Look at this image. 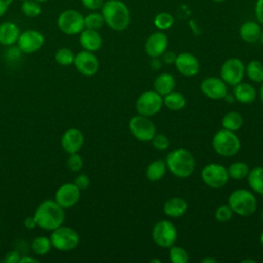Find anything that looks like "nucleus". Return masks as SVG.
I'll return each instance as SVG.
<instances>
[{
    "label": "nucleus",
    "mask_w": 263,
    "mask_h": 263,
    "mask_svg": "<svg viewBox=\"0 0 263 263\" xmlns=\"http://www.w3.org/2000/svg\"><path fill=\"white\" fill-rule=\"evenodd\" d=\"M33 216L37 227L46 231H52L63 225L65 221V209L54 199H46L38 204Z\"/></svg>",
    "instance_id": "f257e3e1"
},
{
    "label": "nucleus",
    "mask_w": 263,
    "mask_h": 263,
    "mask_svg": "<svg viewBox=\"0 0 263 263\" xmlns=\"http://www.w3.org/2000/svg\"><path fill=\"white\" fill-rule=\"evenodd\" d=\"M101 13L105 24L116 32H121L127 29L130 23V12L127 5L120 0L105 1Z\"/></svg>",
    "instance_id": "f03ea898"
},
{
    "label": "nucleus",
    "mask_w": 263,
    "mask_h": 263,
    "mask_svg": "<svg viewBox=\"0 0 263 263\" xmlns=\"http://www.w3.org/2000/svg\"><path fill=\"white\" fill-rule=\"evenodd\" d=\"M166 167L178 178L189 177L195 168V160L190 151L179 148L171 151L166 156Z\"/></svg>",
    "instance_id": "7ed1b4c3"
},
{
    "label": "nucleus",
    "mask_w": 263,
    "mask_h": 263,
    "mask_svg": "<svg viewBox=\"0 0 263 263\" xmlns=\"http://www.w3.org/2000/svg\"><path fill=\"white\" fill-rule=\"evenodd\" d=\"M228 205L235 214L248 217L255 213L257 209V200L251 191L247 189H237L229 195Z\"/></svg>",
    "instance_id": "20e7f679"
},
{
    "label": "nucleus",
    "mask_w": 263,
    "mask_h": 263,
    "mask_svg": "<svg viewBox=\"0 0 263 263\" xmlns=\"http://www.w3.org/2000/svg\"><path fill=\"white\" fill-rule=\"evenodd\" d=\"M214 150L221 156L229 157L235 155L240 149V141L234 132L228 129L218 130L212 140Z\"/></svg>",
    "instance_id": "39448f33"
},
{
    "label": "nucleus",
    "mask_w": 263,
    "mask_h": 263,
    "mask_svg": "<svg viewBox=\"0 0 263 263\" xmlns=\"http://www.w3.org/2000/svg\"><path fill=\"white\" fill-rule=\"evenodd\" d=\"M50 241L52 248L62 252L74 250L79 243V234L77 231L69 226H59L50 231Z\"/></svg>",
    "instance_id": "423d86ee"
},
{
    "label": "nucleus",
    "mask_w": 263,
    "mask_h": 263,
    "mask_svg": "<svg viewBox=\"0 0 263 263\" xmlns=\"http://www.w3.org/2000/svg\"><path fill=\"white\" fill-rule=\"evenodd\" d=\"M57 25L66 35H78L84 29V16L78 10L66 9L59 14Z\"/></svg>",
    "instance_id": "0eeeda50"
},
{
    "label": "nucleus",
    "mask_w": 263,
    "mask_h": 263,
    "mask_svg": "<svg viewBox=\"0 0 263 263\" xmlns=\"http://www.w3.org/2000/svg\"><path fill=\"white\" fill-rule=\"evenodd\" d=\"M163 104V99L155 90H148L140 95L136 102V109L139 114L150 117L157 114Z\"/></svg>",
    "instance_id": "6e6552de"
},
{
    "label": "nucleus",
    "mask_w": 263,
    "mask_h": 263,
    "mask_svg": "<svg viewBox=\"0 0 263 263\" xmlns=\"http://www.w3.org/2000/svg\"><path fill=\"white\" fill-rule=\"evenodd\" d=\"M129 130L133 136L142 142L151 141L156 134V127L149 117L144 115L133 116L128 123Z\"/></svg>",
    "instance_id": "1a4fd4ad"
},
{
    "label": "nucleus",
    "mask_w": 263,
    "mask_h": 263,
    "mask_svg": "<svg viewBox=\"0 0 263 263\" xmlns=\"http://www.w3.org/2000/svg\"><path fill=\"white\" fill-rule=\"evenodd\" d=\"M177 229L175 225L167 220L158 221L152 230V238L154 242L161 248H171L177 239Z\"/></svg>",
    "instance_id": "9d476101"
},
{
    "label": "nucleus",
    "mask_w": 263,
    "mask_h": 263,
    "mask_svg": "<svg viewBox=\"0 0 263 263\" xmlns=\"http://www.w3.org/2000/svg\"><path fill=\"white\" fill-rule=\"evenodd\" d=\"M201 179L209 187L219 189L226 185L229 175L225 166L218 163H210L203 167Z\"/></svg>",
    "instance_id": "9b49d317"
},
{
    "label": "nucleus",
    "mask_w": 263,
    "mask_h": 263,
    "mask_svg": "<svg viewBox=\"0 0 263 263\" xmlns=\"http://www.w3.org/2000/svg\"><path fill=\"white\" fill-rule=\"evenodd\" d=\"M245 64L237 58H230L226 60L221 66V77L225 83L236 85L242 81L245 75Z\"/></svg>",
    "instance_id": "f8f14e48"
},
{
    "label": "nucleus",
    "mask_w": 263,
    "mask_h": 263,
    "mask_svg": "<svg viewBox=\"0 0 263 263\" xmlns=\"http://www.w3.org/2000/svg\"><path fill=\"white\" fill-rule=\"evenodd\" d=\"M16 44L21 52L31 54L38 51L43 46L44 36L37 30L29 29L21 32Z\"/></svg>",
    "instance_id": "ddd939ff"
},
{
    "label": "nucleus",
    "mask_w": 263,
    "mask_h": 263,
    "mask_svg": "<svg viewBox=\"0 0 263 263\" xmlns=\"http://www.w3.org/2000/svg\"><path fill=\"white\" fill-rule=\"evenodd\" d=\"M76 70L83 76H93L99 71L100 63L93 52L88 50H81L75 54L73 62Z\"/></svg>",
    "instance_id": "4468645a"
},
{
    "label": "nucleus",
    "mask_w": 263,
    "mask_h": 263,
    "mask_svg": "<svg viewBox=\"0 0 263 263\" xmlns=\"http://www.w3.org/2000/svg\"><path fill=\"white\" fill-rule=\"evenodd\" d=\"M80 192L81 191L74 183H65L57 189L54 193V200L63 209H71L79 201Z\"/></svg>",
    "instance_id": "2eb2a0df"
},
{
    "label": "nucleus",
    "mask_w": 263,
    "mask_h": 263,
    "mask_svg": "<svg viewBox=\"0 0 263 263\" xmlns=\"http://www.w3.org/2000/svg\"><path fill=\"white\" fill-rule=\"evenodd\" d=\"M168 38L162 31H156L149 35L145 42V51L150 58H159L167 49Z\"/></svg>",
    "instance_id": "dca6fc26"
},
{
    "label": "nucleus",
    "mask_w": 263,
    "mask_h": 263,
    "mask_svg": "<svg viewBox=\"0 0 263 263\" xmlns=\"http://www.w3.org/2000/svg\"><path fill=\"white\" fill-rule=\"evenodd\" d=\"M174 64L179 73L186 77L195 76L200 67L197 58L190 52H181L178 54Z\"/></svg>",
    "instance_id": "f3484780"
},
{
    "label": "nucleus",
    "mask_w": 263,
    "mask_h": 263,
    "mask_svg": "<svg viewBox=\"0 0 263 263\" xmlns=\"http://www.w3.org/2000/svg\"><path fill=\"white\" fill-rule=\"evenodd\" d=\"M84 143V136L78 128L71 127L64 132L61 138V146L68 154L78 152Z\"/></svg>",
    "instance_id": "a211bd4d"
},
{
    "label": "nucleus",
    "mask_w": 263,
    "mask_h": 263,
    "mask_svg": "<svg viewBox=\"0 0 263 263\" xmlns=\"http://www.w3.org/2000/svg\"><path fill=\"white\" fill-rule=\"evenodd\" d=\"M200 89L202 93L212 100H221L227 93V86L223 79L218 77H208L201 84Z\"/></svg>",
    "instance_id": "6ab92c4d"
},
{
    "label": "nucleus",
    "mask_w": 263,
    "mask_h": 263,
    "mask_svg": "<svg viewBox=\"0 0 263 263\" xmlns=\"http://www.w3.org/2000/svg\"><path fill=\"white\" fill-rule=\"evenodd\" d=\"M79 43L84 50L98 51L103 44V38L99 31L84 28L79 33Z\"/></svg>",
    "instance_id": "aec40b11"
},
{
    "label": "nucleus",
    "mask_w": 263,
    "mask_h": 263,
    "mask_svg": "<svg viewBox=\"0 0 263 263\" xmlns=\"http://www.w3.org/2000/svg\"><path fill=\"white\" fill-rule=\"evenodd\" d=\"M21 30L13 22H3L0 24V44L11 46L17 42Z\"/></svg>",
    "instance_id": "412c9836"
},
{
    "label": "nucleus",
    "mask_w": 263,
    "mask_h": 263,
    "mask_svg": "<svg viewBox=\"0 0 263 263\" xmlns=\"http://www.w3.org/2000/svg\"><path fill=\"white\" fill-rule=\"evenodd\" d=\"M188 209V203L182 197H172L163 204V212L172 218L182 217Z\"/></svg>",
    "instance_id": "4be33fe9"
},
{
    "label": "nucleus",
    "mask_w": 263,
    "mask_h": 263,
    "mask_svg": "<svg viewBox=\"0 0 263 263\" xmlns=\"http://www.w3.org/2000/svg\"><path fill=\"white\" fill-rule=\"evenodd\" d=\"M261 30L258 22L247 21L239 28V36L245 42L255 43L260 38Z\"/></svg>",
    "instance_id": "5701e85b"
},
{
    "label": "nucleus",
    "mask_w": 263,
    "mask_h": 263,
    "mask_svg": "<svg viewBox=\"0 0 263 263\" xmlns=\"http://www.w3.org/2000/svg\"><path fill=\"white\" fill-rule=\"evenodd\" d=\"M234 86V98L239 103L250 104L255 101L257 92L253 85L247 82H239Z\"/></svg>",
    "instance_id": "b1692460"
},
{
    "label": "nucleus",
    "mask_w": 263,
    "mask_h": 263,
    "mask_svg": "<svg viewBox=\"0 0 263 263\" xmlns=\"http://www.w3.org/2000/svg\"><path fill=\"white\" fill-rule=\"evenodd\" d=\"M154 90L160 96H165L172 92L176 86L175 78L168 73H162L158 75L153 83Z\"/></svg>",
    "instance_id": "393cba45"
},
{
    "label": "nucleus",
    "mask_w": 263,
    "mask_h": 263,
    "mask_svg": "<svg viewBox=\"0 0 263 263\" xmlns=\"http://www.w3.org/2000/svg\"><path fill=\"white\" fill-rule=\"evenodd\" d=\"M248 184L255 192L263 195V167L256 166L249 171Z\"/></svg>",
    "instance_id": "a878e982"
},
{
    "label": "nucleus",
    "mask_w": 263,
    "mask_h": 263,
    "mask_svg": "<svg viewBox=\"0 0 263 263\" xmlns=\"http://www.w3.org/2000/svg\"><path fill=\"white\" fill-rule=\"evenodd\" d=\"M243 124V118L240 113L236 111H230L226 113L222 118V126L225 129L235 132L238 130Z\"/></svg>",
    "instance_id": "bb28decb"
},
{
    "label": "nucleus",
    "mask_w": 263,
    "mask_h": 263,
    "mask_svg": "<svg viewBox=\"0 0 263 263\" xmlns=\"http://www.w3.org/2000/svg\"><path fill=\"white\" fill-rule=\"evenodd\" d=\"M165 172H166L165 161L158 159V160L152 161L148 165V167L146 170V176L150 181L155 182V181L160 180L164 176Z\"/></svg>",
    "instance_id": "cd10ccee"
},
{
    "label": "nucleus",
    "mask_w": 263,
    "mask_h": 263,
    "mask_svg": "<svg viewBox=\"0 0 263 263\" xmlns=\"http://www.w3.org/2000/svg\"><path fill=\"white\" fill-rule=\"evenodd\" d=\"M163 104L173 111H179L183 109L186 105V98L181 92H175L172 91L164 96L163 98Z\"/></svg>",
    "instance_id": "c85d7f7f"
},
{
    "label": "nucleus",
    "mask_w": 263,
    "mask_h": 263,
    "mask_svg": "<svg viewBox=\"0 0 263 263\" xmlns=\"http://www.w3.org/2000/svg\"><path fill=\"white\" fill-rule=\"evenodd\" d=\"M245 71L247 73L248 78L253 82H263V64L260 61L253 60L249 62Z\"/></svg>",
    "instance_id": "c756f323"
},
{
    "label": "nucleus",
    "mask_w": 263,
    "mask_h": 263,
    "mask_svg": "<svg viewBox=\"0 0 263 263\" xmlns=\"http://www.w3.org/2000/svg\"><path fill=\"white\" fill-rule=\"evenodd\" d=\"M31 248L36 255L44 256L51 250L52 245H51L50 238L48 236L39 235L33 239V241L31 243Z\"/></svg>",
    "instance_id": "7c9ffc66"
},
{
    "label": "nucleus",
    "mask_w": 263,
    "mask_h": 263,
    "mask_svg": "<svg viewBox=\"0 0 263 263\" xmlns=\"http://www.w3.org/2000/svg\"><path fill=\"white\" fill-rule=\"evenodd\" d=\"M41 3L36 0H24L21 4V11L28 17H37L41 14Z\"/></svg>",
    "instance_id": "2f4dec72"
},
{
    "label": "nucleus",
    "mask_w": 263,
    "mask_h": 263,
    "mask_svg": "<svg viewBox=\"0 0 263 263\" xmlns=\"http://www.w3.org/2000/svg\"><path fill=\"white\" fill-rule=\"evenodd\" d=\"M227 171H228V175L230 178L235 179V180H241L248 176L250 168L246 162L236 161V162H233L232 164H230V166L227 168Z\"/></svg>",
    "instance_id": "473e14b6"
},
{
    "label": "nucleus",
    "mask_w": 263,
    "mask_h": 263,
    "mask_svg": "<svg viewBox=\"0 0 263 263\" xmlns=\"http://www.w3.org/2000/svg\"><path fill=\"white\" fill-rule=\"evenodd\" d=\"M104 25H105V21L101 12L92 11L84 16V28L86 29L99 31L100 29L103 28Z\"/></svg>",
    "instance_id": "72a5a7b5"
},
{
    "label": "nucleus",
    "mask_w": 263,
    "mask_h": 263,
    "mask_svg": "<svg viewBox=\"0 0 263 263\" xmlns=\"http://www.w3.org/2000/svg\"><path fill=\"white\" fill-rule=\"evenodd\" d=\"M153 24L159 31L168 30L174 25V16L165 11L159 12L154 16Z\"/></svg>",
    "instance_id": "f704fd0d"
},
{
    "label": "nucleus",
    "mask_w": 263,
    "mask_h": 263,
    "mask_svg": "<svg viewBox=\"0 0 263 263\" xmlns=\"http://www.w3.org/2000/svg\"><path fill=\"white\" fill-rule=\"evenodd\" d=\"M75 54L68 47H61L54 53V61L61 66H70L74 62Z\"/></svg>",
    "instance_id": "c9c22d12"
},
{
    "label": "nucleus",
    "mask_w": 263,
    "mask_h": 263,
    "mask_svg": "<svg viewBox=\"0 0 263 263\" xmlns=\"http://www.w3.org/2000/svg\"><path fill=\"white\" fill-rule=\"evenodd\" d=\"M170 259L173 263H187L189 261V255L182 247L172 246L170 248Z\"/></svg>",
    "instance_id": "e433bc0d"
},
{
    "label": "nucleus",
    "mask_w": 263,
    "mask_h": 263,
    "mask_svg": "<svg viewBox=\"0 0 263 263\" xmlns=\"http://www.w3.org/2000/svg\"><path fill=\"white\" fill-rule=\"evenodd\" d=\"M67 166L72 172H79L83 166L82 157L78 154V152L70 153L67 158Z\"/></svg>",
    "instance_id": "4c0bfd02"
},
{
    "label": "nucleus",
    "mask_w": 263,
    "mask_h": 263,
    "mask_svg": "<svg viewBox=\"0 0 263 263\" xmlns=\"http://www.w3.org/2000/svg\"><path fill=\"white\" fill-rule=\"evenodd\" d=\"M232 213L233 211L231 210V208L229 205H226V204H222L220 205L216 212H215V218L218 222H221V223H225L227 221H229L232 217Z\"/></svg>",
    "instance_id": "58836bf2"
},
{
    "label": "nucleus",
    "mask_w": 263,
    "mask_h": 263,
    "mask_svg": "<svg viewBox=\"0 0 263 263\" xmlns=\"http://www.w3.org/2000/svg\"><path fill=\"white\" fill-rule=\"evenodd\" d=\"M151 141L156 150L163 151V150H166L170 146V140L163 134H155Z\"/></svg>",
    "instance_id": "ea45409f"
},
{
    "label": "nucleus",
    "mask_w": 263,
    "mask_h": 263,
    "mask_svg": "<svg viewBox=\"0 0 263 263\" xmlns=\"http://www.w3.org/2000/svg\"><path fill=\"white\" fill-rule=\"evenodd\" d=\"M73 183L77 186V188L80 191H82V190H85L88 188V186L90 185V179L85 174H79L78 176H76Z\"/></svg>",
    "instance_id": "a19ab883"
},
{
    "label": "nucleus",
    "mask_w": 263,
    "mask_h": 263,
    "mask_svg": "<svg viewBox=\"0 0 263 263\" xmlns=\"http://www.w3.org/2000/svg\"><path fill=\"white\" fill-rule=\"evenodd\" d=\"M105 0H81V3L84 8L96 11L98 9H101Z\"/></svg>",
    "instance_id": "79ce46f5"
},
{
    "label": "nucleus",
    "mask_w": 263,
    "mask_h": 263,
    "mask_svg": "<svg viewBox=\"0 0 263 263\" xmlns=\"http://www.w3.org/2000/svg\"><path fill=\"white\" fill-rule=\"evenodd\" d=\"M21 254L17 251H9L5 254L3 262L4 263H20L21 260Z\"/></svg>",
    "instance_id": "37998d69"
},
{
    "label": "nucleus",
    "mask_w": 263,
    "mask_h": 263,
    "mask_svg": "<svg viewBox=\"0 0 263 263\" xmlns=\"http://www.w3.org/2000/svg\"><path fill=\"white\" fill-rule=\"evenodd\" d=\"M255 16L259 24L263 25V0H257L255 3Z\"/></svg>",
    "instance_id": "c03bdc74"
},
{
    "label": "nucleus",
    "mask_w": 263,
    "mask_h": 263,
    "mask_svg": "<svg viewBox=\"0 0 263 263\" xmlns=\"http://www.w3.org/2000/svg\"><path fill=\"white\" fill-rule=\"evenodd\" d=\"M162 60L165 64H174L175 61H176V58H177V54L174 52V51H171V50H165L163 53H162Z\"/></svg>",
    "instance_id": "a18cd8bd"
},
{
    "label": "nucleus",
    "mask_w": 263,
    "mask_h": 263,
    "mask_svg": "<svg viewBox=\"0 0 263 263\" xmlns=\"http://www.w3.org/2000/svg\"><path fill=\"white\" fill-rule=\"evenodd\" d=\"M24 226L27 228V229H33L35 227H37V224H36V221H35V218L34 216H28L25 218L24 220Z\"/></svg>",
    "instance_id": "49530a36"
},
{
    "label": "nucleus",
    "mask_w": 263,
    "mask_h": 263,
    "mask_svg": "<svg viewBox=\"0 0 263 263\" xmlns=\"http://www.w3.org/2000/svg\"><path fill=\"white\" fill-rule=\"evenodd\" d=\"M13 0H0V17L5 14Z\"/></svg>",
    "instance_id": "de8ad7c7"
},
{
    "label": "nucleus",
    "mask_w": 263,
    "mask_h": 263,
    "mask_svg": "<svg viewBox=\"0 0 263 263\" xmlns=\"http://www.w3.org/2000/svg\"><path fill=\"white\" fill-rule=\"evenodd\" d=\"M39 261L31 256H25V257H21L20 263H38Z\"/></svg>",
    "instance_id": "09e8293b"
},
{
    "label": "nucleus",
    "mask_w": 263,
    "mask_h": 263,
    "mask_svg": "<svg viewBox=\"0 0 263 263\" xmlns=\"http://www.w3.org/2000/svg\"><path fill=\"white\" fill-rule=\"evenodd\" d=\"M151 68L153 70H159L161 68V61H159L158 58H152Z\"/></svg>",
    "instance_id": "8fccbe9b"
},
{
    "label": "nucleus",
    "mask_w": 263,
    "mask_h": 263,
    "mask_svg": "<svg viewBox=\"0 0 263 263\" xmlns=\"http://www.w3.org/2000/svg\"><path fill=\"white\" fill-rule=\"evenodd\" d=\"M224 99H225V101H226V102H228V103H232V102L234 101V96L229 95V93L227 92V93H226V96L224 97Z\"/></svg>",
    "instance_id": "3c124183"
},
{
    "label": "nucleus",
    "mask_w": 263,
    "mask_h": 263,
    "mask_svg": "<svg viewBox=\"0 0 263 263\" xmlns=\"http://www.w3.org/2000/svg\"><path fill=\"white\" fill-rule=\"evenodd\" d=\"M202 263H216V260L215 259H212V258H206L204 260L201 261Z\"/></svg>",
    "instance_id": "603ef678"
},
{
    "label": "nucleus",
    "mask_w": 263,
    "mask_h": 263,
    "mask_svg": "<svg viewBox=\"0 0 263 263\" xmlns=\"http://www.w3.org/2000/svg\"><path fill=\"white\" fill-rule=\"evenodd\" d=\"M260 98H261V102L263 104V84L261 86V89H260Z\"/></svg>",
    "instance_id": "864d4df0"
},
{
    "label": "nucleus",
    "mask_w": 263,
    "mask_h": 263,
    "mask_svg": "<svg viewBox=\"0 0 263 263\" xmlns=\"http://www.w3.org/2000/svg\"><path fill=\"white\" fill-rule=\"evenodd\" d=\"M259 40L261 41V43L263 44V29L261 30V34H260V38H259Z\"/></svg>",
    "instance_id": "5fc2aeb1"
},
{
    "label": "nucleus",
    "mask_w": 263,
    "mask_h": 263,
    "mask_svg": "<svg viewBox=\"0 0 263 263\" xmlns=\"http://www.w3.org/2000/svg\"><path fill=\"white\" fill-rule=\"evenodd\" d=\"M212 2H215V3H221V2H224L226 0H211Z\"/></svg>",
    "instance_id": "6e6d98bb"
},
{
    "label": "nucleus",
    "mask_w": 263,
    "mask_h": 263,
    "mask_svg": "<svg viewBox=\"0 0 263 263\" xmlns=\"http://www.w3.org/2000/svg\"><path fill=\"white\" fill-rule=\"evenodd\" d=\"M242 262H243V263H246V262H251V263H255V261H254V260H243Z\"/></svg>",
    "instance_id": "4d7b16f0"
},
{
    "label": "nucleus",
    "mask_w": 263,
    "mask_h": 263,
    "mask_svg": "<svg viewBox=\"0 0 263 263\" xmlns=\"http://www.w3.org/2000/svg\"><path fill=\"white\" fill-rule=\"evenodd\" d=\"M151 262H157V263H160L161 261H160V260H155V259H153V260H151Z\"/></svg>",
    "instance_id": "13d9d810"
},
{
    "label": "nucleus",
    "mask_w": 263,
    "mask_h": 263,
    "mask_svg": "<svg viewBox=\"0 0 263 263\" xmlns=\"http://www.w3.org/2000/svg\"><path fill=\"white\" fill-rule=\"evenodd\" d=\"M36 1H38V2L42 3V2H46V1H48V0H36Z\"/></svg>",
    "instance_id": "bf43d9fd"
},
{
    "label": "nucleus",
    "mask_w": 263,
    "mask_h": 263,
    "mask_svg": "<svg viewBox=\"0 0 263 263\" xmlns=\"http://www.w3.org/2000/svg\"><path fill=\"white\" fill-rule=\"evenodd\" d=\"M261 242H262V245H263V232H262V234H261Z\"/></svg>",
    "instance_id": "052dcab7"
},
{
    "label": "nucleus",
    "mask_w": 263,
    "mask_h": 263,
    "mask_svg": "<svg viewBox=\"0 0 263 263\" xmlns=\"http://www.w3.org/2000/svg\"><path fill=\"white\" fill-rule=\"evenodd\" d=\"M262 219H263V212H262Z\"/></svg>",
    "instance_id": "680f3d73"
},
{
    "label": "nucleus",
    "mask_w": 263,
    "mask_h": 263,
    "mask_svg": "<svg viewBox=\"0 0 263 263\" xmlns=\"http://www.w3.org/2000/svg\"><path fill=\"white\" fill-rule=\"evenodd\" d=\"M0 246H1V239H0Z\"/></svg>",
    "instance_id": "e2e57ef3"
},
{
    "label": "nucleus",
    "mask_w": 263,
    "mask_h": 263,
    "mask_svg": "<svg viewBox=\"0 0 263 263\" xmlns=\"http://www.w3.org/2000/svg\"><path fill=\"white\" fill-rule=\"evenodd\" d=\"M105 1H108V0H105Z\"/></svg>",
    "instance_id": "0e129e2a"
},
{
    "label": "nucleus",
    "mask_w": 263,
    "mask_h": 263,
    "mask_svg": "<svg viewBox=\"0 0 263 263\" xmlns=\"http://www.w3.org/2000/svg\"><path fill=\"white\" fill-rule=\"evenodd\" d=\"M22 1H24V0H22Z\"/></svg>",
    "instance_id": "69168bd1"
}]
</instances>
